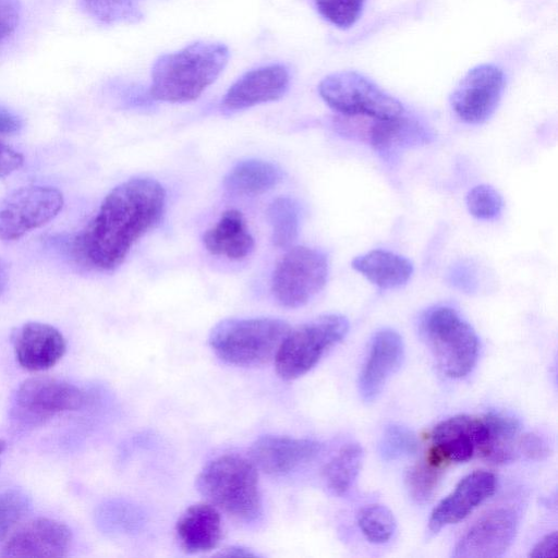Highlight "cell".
<instances>
[{
  "mask_svg": "<svg viewBox=\"0 0 558 558\" xmlns=\"http://www.w3.org/2000/svg\"><path fill=\"white\" fill-rule=\"evenodd\" d=\"M166 191L151 178L136 177L113 187L96 215L74 240L77 258L88 267H119L134 243L161 219Z\"/></svg>",
  "mask_w": 558,
  "mask_h": 558,
  "instance_id": "obj_1",
  "label": "cell"
},
{
  "mask_svg": "<svg viewBox=\"0 0 558 558\" xmlns=\"http://www.w3.org/2000/svg\"><path fill=\"white\" fill-rule=\"evenodd\" d=\"M228 48L219 43H195L159 57L153 65L149 96L165 102L198 98L223 71Z\"/></svg>",
  "mask_w": 558,
  "mask_h": 558,
  "instance_id": "obj_2",
  "label": "cell"
},
{
  "mask_svg": "<svg viewBox=\"0 0 558 558\" xmlns=\"http://www.w3.org/2000/svg\"><path fill=\"white\" fill-rule=\"evenodd\" d=\"M197 490L228 515L244 522L262 513V496L257 468L238 454H223L210 460L196 478Z\"/></svg>",
  "mask_w": 558,
  "mask_h": 558,
  "instance_id": "obj_3",
  "label": "cell"
},
{
  "mask_svg": "<svg viewBox=\"0 0 558 558\" xmlns=\"http://www.w3.org/2000/svg\"><path fill=\"white\" fill-rule=\"evenodd\" d=\"M290 330L280 318H228L210 331L208 342L223 362L236 366H258L275 359Z\"/></svg>",
  "mask_w": 558,
  "mask_h": 558,
  "instance_id": "obj_4",
  "label": "cell"
},
{
  "mask_svg": "<svg viewBox=\"0 0 558 558\" xmlns=\"http://www.w3.org/2000/svg\"><path fill=\"white\" fill-rule=\"evenodd\" d=\"M421 328L446 376L462 378L472 372L478 356V338L456 310L449 306L428 310L422 317Z\"/></svg>",
  "mask_w": 558,
  "mask_h": 558,
  "instance_id": "obj_5",
  "label": "cell"
},
{
  "mask_svg": "<svg viewBox=\"0 0 558 558\" xmlns=\"http://www.w3.org/2000/svg\"><path fill=\"white\" fill-rule=\"evenodd\" d=\"M349 322L339 314L314 318L288 331L276 355L275 368L284 380L310 372L348 333Z\"/></svg>",
  "mask_w": 558,
  "mask_h": 558,
  "instance_id": "obj_6",
  "label": "cell"
},
{
  "mask_svg": "<svg viewBox=\"0 0 558 558\" xmlns=\"http://www.w3.org/2000/svg\"><path fill=\"white\" fill-rule=\"evenodd\" d=\"M318 93L331 109L348 117L390 120L405 112L398 99L352 70L338 71L324 77Z\"/></svg>",
  "mask_w": 558,
  "mask_h": 558,
  "instance_id": "obj_7",
  "label": "cell"
},
{
  "mask_svg": "<svg viewBox=\"0 0 558 558\" xmlns=\"http://www.w3.org/2000/svg\"><path fill=\"white\" fill-rule=\"evenodd\" d=\"M328 272V257L323 251L307 246L290 247L274 269L272 295L284 307H301L324 289Z\"/></svg>",
  "mask_w": 558,
  "mask_h": 558,
  "instance_id": "obj_8",
  "label": "cell"
},
{
  "mask_svg": "<svg viewBox=\"0 0 558 558\" xmlns=\"http://www.w3.org/2000/svg\"><path fill=\"white\" fill-rule=\"evenodd\" d=\"M63 194L48 185L14 189L0 197V240L16 241L53 220L63 207Z\"/></svg>",
  "mask_w": 558,
  "mask_h": 558,
  "instance_id": "obj_9",
  "label": "cell"
},
{
  "mask_svg": "<svg viewBox=\"0 0 558 558\" xmlns=\"http://www.w3.org/2000/svg\"><path fill=\"white\" fill-rule=\"evenodd\" d=\"M89 402V395L82 388L49 376L25 379L14 397L17 416L32 422H41L61 412L77 411Z\"/></svg>",
  "mask_w": 558,
  "mask_h": 558,
  "instance_id": "obj_10",
  "label": "cell"
},
{
  "mask_svg": "<svg viewBox=\"0 0 558 558\" xmlns=\"http://www.w3.org/2000/svg\"><path fill=\"white\" fill-rule=\"evenodd\" d=\"M506 85L504 71L490 63L470 69L450 96L456 114L464 122L480 124L496 110Z\"/></svg>",
  "mask_w": 558,
  "mask_h": 558,
  "instance_id": "obj_11",
  "label": "cell"
},
{
  "mask_svg": "<svg viewBox=\"0 0 558 558\" xmlns=\"http://www.w3.org/2000/svg\"><path fill=\"white\" fill-rule=\"evenodd\" d=\"M426 461L439 469L464 462L480 454L486 440L484 417L457 415L437 424L430 433Z\"/></svg>",
  "mask_w": 558,
  "mask_h": 558,
  "instance_id": "obj_12",
  "label": "cell"
},
{
  "mask_svg": "<svg viewBox=\"0 0 558 558\" xmlns=\"http://www.w3.org/2000/svg\"><path fill=\"white\" fill-rule=\"evenodd\" d=\"M518 514L510 508H497L483 514L460 537L452 550L454 558H495L506 553L518 530Z\"/></svg>",
  "mask_w": 558,
  "mask_h": 558,
  "instance_id": "obj_13",
  "label": "cell"
},
{
  "mask_svg": "<svg viewBox=\"0 0 558 558\" xmlns=\"http://www.w3.org/2000/svg\"><path fill=\"white\" fill-rule=\"evenodd\" d=\"M72 546L68 525L49 518L20 524L5 539L3 557H65Z\"/></svg>",
  "mask_w": 558,
  "mask_h": 558,
  "instance_id": "obj_14",
  "label": "cell"
},
{
  "mask_svg": "<svg viewBox=\"0 0 558 558\" xmlns=\"http://www.w3.org/2000/svg\"><path fill=\"white\" fill-rule=\"evenodd\" d=\"M322 444L307 438L265 435L250 448L251 461L268 475H286L315 459Z\"/></svg>",
  "mask_w": 558,
  "mask_h": 558,
  "instance_id": "obj_15",
  "label": "cell"
},
{
  "mask_svg": "<svg viewBox=\"0 0 558 558\" xmlns=\"http://www.w3.org/2000/svg\"><path fill=\"white\" fill-rule=\"evenodd\" d=\"M496 490V477L488 471H474L464 476L433 510L428 520L432 534L465 519Z\"/></svg>",
  "mask_w": 558,
  "mask_h": 558,
  "instance_id": "obj_16",
  "label": "cell"
},
{
  "mask_svg": "<svg viewBox=\"0 0 558 558\" xmlns=\"http://www.w3.org/2000/svg\"><path fill=\"white\" fill-rule=\"evenodd\" d=\"M13 348L17 363L31 372L54 366L66 351L63 335L53 326L28 322L13 333Z\"/></svg>",
  "mask_w": 558,
  "mask_h": 558,
  "instance_id": "obj_17",
  "label": "cell"
},
{
  "mask_svg": "<svg viewBox=\"0 0 558 558\" xmlns=\"http://www.w3.org/2000/svg\"><path fill=\"white\" fill-rule=\"evenodd\" d=\"M290 75L284 65L270 64L241 76L226 93L222 107L239 111L279 99L289 87Z\"/></svg>",
  "mask_w": 558,
  "mask_h": 558,
  "instance_id": "obj_18",
  "label": "cell"
},
{
  "mask_svg": "<svg viewBox=\"0 0 558 558\" xmlns=\"http://www.w3.org/2000/svg\"><path fill=\"white\" fill-rule=\"evenodd\" d=\"M403 359L404 344L397 331L386 328L376 332L359 378V390L364 401L377 398Z\"/></svg>",
  "mask_w": 558,
  "mask_h": 558,
  "instance_id": "obj_19",
  "label": "cell"
},
{
  "mask_svg": "<svg viewBox=\"0 0 558 558\" xmlns=\"http://www.w3.org/2000/svg\"><path fill=\"white\" fill-rule=\"evenodd\" d=\"M181 548L189 554L216 548L222 536L219 510L209 502H198L184 510L175 523Z\"/></svg>",
  "mask_w": 558,
  "mask_h": 558,
  "instance_id": "obj_20",
  "label": "cell"
},
{
  "mask_svg": "<svg viewBox=\"0 0 558 558\" xmlns=\"http://www.w3.org/2000/svg\"><path fill=\"white\" fill-rule=\"evenodd\" d=\"M432 131L405 112L390 120H374L368 129V140L383 159L391 161L404 148L428 143L433 140Z\"/></svg>",
  "mask_w": 558,
  "mask_h": 558,
  "instance_id": "obj_21",
  "label": "cell"
},
{
  "mask_svg": "<svg viewBox=\"0 0 558 558\" xmlns=\"http://www.w3.org/2000/svg\"><path fill=\"white\" fill-rule=\"evenodd\" d=\"M203 242L213 255L232 260L247 257L255 246L243 215L235 209L225 211L217 223L204 233Z\"/></svg>",
  "mask_w": 558,
  "mask_h": 558,
  "instance_id": "obj_22",
  "label": "cell"
},
{
  "mask_svg": "<svg viewBox=\"0 0 558 558\" xmlns=\"http://www.w3.org/2000/svg\"><path fill=\"white\" fill-rule=\"evenodd\" d=\"M351 265L373 284L386 290L405 284L413 274L408 258L385 250L356 256Z\"/></svg>",
  "mask_w": 558,
  "mask_h": 558,
  "instance_id": "obj_23",
  "label": "cell"
},
{
  "mask_svg": "<svg viewBox=\"0 0 558 558\" xmlns=\"http://www.w3.org/2000/svg\"><path fill=\"white\" fill-rule=\"evenodd\" d=\"M282 178L277 165L262 159H245L230 169L223 185L231 194L256 196L274 189Z\"/></svg>",
  "mask_w": 558,
  "mask_h": 558,
  "instance_id": "obj_24",
  "label": "cell"
},
{
  "mask_svg": "<svg viewBox=\"0 0 558 558\" xmlns=\"http://www.w3.org/2000/svg\"><path fill=\"white\" fill-rule=\"evenodd\" d=\"M486 440L480 453L485 460L508 463L519 454L520 424L514 417L490 412L485 414Z\"/></svg>",
  "mask_w": 558,
  "mask_h": 558,
  "instance_id": "obj_25",
  "label": "cell"
},
{
  "mask_svg": "<svg viewBox=\"0 0 558 558\" xmlns=\"http://www.w3.org/2000/svg\"><path fill=\"white\" fill-rule=\"evenodd\" d=\"M362 462V447L357 442L344 445L323 470L327 487L335 495L347 494L356 481Z\"/></svg>",
  "mask_w": 558,
  "mask_h": 558,
  "instance_id": "obj_26",
  "label": "cell"
},
{
  "mask_svg": "<svg viewBox=\"0 0 558 558\" xmlns=\"http://www.w3.org/2000/svg\"><path fill=\"white\" fill-rule=\"evenodd\" d=\"M267 216L274 245L280 248L289 247L295 241L300 228L298 203L288 196L277 197L268 206Z\"/></svg>",
  "mask_w": 558,
  "mask_h": 558,
  "instance_id": "obj_27",
  "label": "cell"
},
{
  "mask_svg": "<svg viewBox=\"0 0 558 558\" xmlns=\"http://www.w3.org/2000/svg\"><path fill=\"white\" fill-rule=\"evenodd\" d=\"M362 534L374 544L388 542L397 529L393 513L384 505H367L357 515Z\"/></svg>",
  "mask_w": 558,
  "mask_h": 558,
  "instance_id": "obj_28",
  "label": "cell"
},
{
  "mask_svg": "<svg viewBox=\"0 0 558 558\" xmlns=\"http://www.w3.org/2000/svg\"><path fill=\"white\" fill-rule=\"evenodd\" d=\"M442 469L429 464L426 460L410 466L404 476L409 495L417 504L428 502L440 482Z\"/></svg>",
  "mask_w": 558,
  "mask_h": 558,
  "instance_id": "obj_29",
  "label": "cell"
},
{
  "mask_svg": "<svg viewBox=\"0 0 558 558\" xmlns=\"http://www.w3.org/2000/svg\"><path fill=\"white\" fill-rule=\"evenodd\" d=\"M28 508L29 499L23 492L8 489L0 493V542L20 525Z\"/></svg>",
  "mask_w": 558,
  "mask_h": 558,
  "instance_id": "obj_30",
  "label": "cell"
},
{
  "mask_svg": "<svg viewBox=\"0 0 558 558\" xmlns=\"http://www.w3.org/2000/svg\"><path fill=\"white\" fill-rule=\"evenodd\" d=\"M418 442L409 428L391 424L384 430L379 442V452L385 460H396L416 452Z\"/></svg>",
  "mask_w": 558,
  "mask_h": 558,
  "instance_id": "obj_31",
  "label": "cell"
},
{
  "mask_svg": "<svg viewBox=\"0 0 558 558\" xmlns=\"http://www.w3.org/2000/svg\"><path fill=\"white\" fill-rule=\"evenodd\" d=\"M365 0H315L319 14L341 29L352 27L360 19Z\"/></svg>",
  "mask_w": 558,
  "mask_h": 558,
  "instance_id": "obj_32",
  "label": "cell"
},
{
  "mask_svg": "<svg viewBox=\"0 0 558 558\" xmlns=\"http://www.w3.org/2000/svg\"><path fill=\"white\" fill-rule=\"evenodd\" d=\"M466 206L472 216L481 220L497 218L504 208L502 196L490 185L472 187L466 195Z\"/></svg>",
  "mask_w": 558,
  "mask_h": 558,
  "instance_id": "obj_33",
  "label": "cell"
},
{
  "mask_svg": "<svg viewBox=\"0 0 558 558\" xmlns=\"http://www.w3.org/2000/svg\"><path fill=\"white\" fill-rule=\"evenodd\" d=\"M481 271L476 264L461 260L454 264L448 272V281L454 288L471 293L480 288Z\"/></svg>",
  "mask_w": 558,
  "mask_h": 558,
  "instance_id": "obj_34",
  "label": "cell"
},
{
  "mask_svg": "<svg viewBox=\"0 0 558 558\" xmlns=\"http://www.w3.org/2000/svg\"><path fill=\"white\" fill-rule=\"evenodd\" d=\"M20 13L19 0H0V41L15 29Z\"/></svg>",
  "mask_w": 558,
  "mask_h": 558,
  "instance_id": "obj_35",
  "label": "cell"
},
{
  "mask_svg": "<svg viewBox=\"0 0 558 558\" xmlns=\"http://www.w3.org/2000/svg\"><path fill=\"white\" fill-rule=\"evenodd\" d=\"M532 460H542L549 453L547 442L538 435L529 433L520 435L519 453Z\"/></svg>",
  "mask_w": 558,
  "mask_h": 558,
  "instance_id": "obj_36",
  "label": "cell"
},
{
  "mask_svg": "<svg viewBox=\"0 0 558 558\" xmlns=\"http://www.w3.org/2000/svg\"><path fill=\"white\" fill-rule=\"evenodd\" d=\"M23 163V155L0 141V178L19 170Z\"/></svg>",
  "mask_w": 558,
  "mask_h": 558,
  "instance_id": "obj_37",
  "label": "cell"
},
{
  "mask_svg": "<svg viewBox=\"0 0 558 558\" xmlns=\"http://www.w3.org/2000/svg\"><path fill=\"white\" fill-rule=\"evenodd\" d=\"M557 532H553L544 536L537 544L531 549L530 557L533 558H547L557 556Z\"/></svg>",
  "mask_w": 558,
  "mask_h": 558,
  "instance_id": "obj_38",
  "label": "cell"
},
{
  "mask_svg": "<svg viewBox=\"0 0 558 558\" xmlns=\"http://www.w3.org/2000/svg\"><path fill=\"white\" fill-rule=\"evenodd\" d=\"M22 129L21 118L9 108L0 105V134H15Z\"/></svg>",
  "mask_w": 558,
  "mask_h": 558,
  "instance_id": "obj_39",
  "label": "cell"
},
{
  "mask_svg": "<svg viewBox=\"0 0 558 558\" xmlns=\"http://www.w3.org/2000/svg\"><path fill=\"white\" fill-rule=\"evenodd\" d=\"M218 555L226 556V557H255L256 556V554H254L251 550L243 548L241 546H231V547L225 548Z\"/></svg>",
  "mask_w": 558,
  "mask_h": 558,
  "instance_id": "obj_40",
  "label": "cell"
},
{
  "mask_svg": "<svg viewBox=\"0 0 558 558\" xmlns=\"http://www.w3.org/2000/svg\"><path fill=\"white\" fill-rule=\"evenodd\" d=\"M9 281V269L7 263L0 257V294L7 288Z\"/></svg>",
  "mask_w": 558,
  "mask_h": 558,
  "instance_id": "obj_41",
  "label": "cell"
},
{
  "mask_svg": "<svg viewBox=\"0 0 558 558\" xmlns=\"http://www.w3.org/2000/svg\"><path fill=\"white\" fill-rule=\"evenodd\" d=\"M7 448V442L3 439H0V457L2 456L3 451Z\"/></svg>",
  "mask_w": 558,
  "mask_h": 558,
  "instance_id": "obj_42",
  "label": "cell"
}]
</instances>
